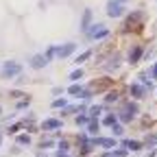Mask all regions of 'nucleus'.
Here are the masks:
<instances>
[{"label":"nucleus","instance_id":"f257e3e1","mask_svg":"<svg viewBox=\"0 0 157 157\" xmlns=\"http://www.w3.org/2000/svg\"><path fill=\"white\" fill-rule=\"evenodd\" d=\"M137 111H140V107H137V103H131L127 101L120 109V113H118V120H122V122H131L133 118L137 116Z\"/></svg>","mask_w":157,"mask_h":157},{"label":"nucleus","instance_id":"f03ea898","mask_svg":"<svg viewBox=\"0 0 157 157\" xmlns=\"http://www.w3.org/2000/svg\"><path fill=\"white\" fill-rule=\"evenodd\" d=\"M85 35H87V39H92V42H94V39L98 42V39H105V37H109V29H107L105 24H101V22H98V24H92V26L85 31Z\"/></svg>","mask_w":157,"mask_h":157},{"label":"nucleus","instance_id":"7ed1b4c3","mask_svg":"<svg viewBox=\"0 0 157 157\" xmlns=\"http://www.w3.org/2000/svg\"><path fill=\"white\" fill-rule=\"evenodd\" d=\"M20 72H22V66H20L17 61H5L2 70H0L2 78H13V76H17Z\"/></svg>","mask_w":157,"mask_h":157},{"label":"nucleus","instance_id":"20e7f679","mask_svg":"<svg viewBox=\"0 0 157 157\" xmlns=\"http://www.w3.org/2000/svg\"><path fill=\"white\" fill-rule=\"evenodd\" d=\"M142 22H144V11H133V13L124 20L122 29H124V31H131V29H135L137 24H142Z\"/></svg>","mask_w":157,"mask_h":157},{"label":"nucleus","instance_id":"39448f33","mask_svg":"<svg viewBox=\"0 0 157 157\" xmlns=\"http://www.w3.org/2000/svg\"><path fill=\"white\" fill-rule=\"evenodd\" d=\"M124 13V5H120L118 0H109L107 2V15L109 17H120Z\"/></svg>","mask_w":157,"mask_h":157},{"label":"nucleus","instance_id":"423d86ee","mask_svg":"<svg viewBox=\"0 0 157 157\" xmlns=\"http://www.w3.org/2000/svg\"><path fill=\"white\" fill-rule=\"evenodd\" d=\"M74 50H76V44L74 42H68L63 46H57V59H68Z\"/></svg>","mask_w":157,"mask_h":157},{"label":"nucleus","instance_id":"0eeeda50","mask_svg":"<svg viewBox=\"0 0 157 157\" xmlns=\"http://www.w3.org/2000/svg\"><path fill=\"white\" fill-rule=\"evenodd\" d=\"M129 94L135 98V101H142V98H146V87L142 83H131L129 85Z\"/></svg>","mask_w":157,"mask_h":157},{"label":"nucleus","instance_id":"6e6552de","mask_svg":"<svg viewBox=\"0 0 157 157\" xmlns=\"http://www.w3.org/2000/svg\"><path fill=\"white\" fill-rule=\"evenodd\" d=\"M94 146H103V148H116L118 142H116V137H94V140H90Z\"/></svg>","mask_w":157,"mask_h":157},{"label":"nucleus","instance_id":"1a4fd4ad","mask_svg":"<svg viewBox=\"0 0 157 157\" xmlns=\"http://www.w3.org/2000/svg\"><path fill=\"white\" fill-rule=\"evenodd\" d=\"M142 55H144V46H140V44H135L131 50H129V63L131 66H135L137 61L142 59Z\"/></svg>","mask_w":157,"mask_h":157},{"label":"nucleus","instance_id":"9d476101","mask_svg":"<svg viewBox=\"0 0 157 157\" xmlns=\"http://www.w3.org/2000/svg\"><path fill=\"white\" fill-rule=\"evenodd\" d=\"M118 68H120V55L109 57L107 63H103V70H105V72H113V70H118Z\"/></svg>","mask_w":157,"mask_h":157},{"label":"nucleus","instance_id":"9b49d317","mask_svg":"<svg viewBox=\"0 0 157 157\" xmlns=\"http://www.w3.org/2000/svg\"><path fill=\"white\" fill-rule=\"evenodd\" d=\"M46 66H48L46 55H35V57L31 59V68H35V70H42V68H46Z\"/></svg>","mask_w":157,"mask_h":157},{"label":"nucleus","instance_id":"f8f14e48","mask_svg":"<svg viewBox=\"0 0 157 157\" xmlns=\"http://www.w3.org/2000/svg\"><path fill=\"white\" fill-rule=\"evenodd\" d=\"M61 120H57V118H48V120L42 122V131H55V129H61Z\"/></svg>","mask_w":157,"mask_h":157},{"label":"nucleus","instance_id":"ddd939ff","mask_svg":"<svg viewBox=\"0 0 157 157\" xmlns=\"http://www.w3.org/2000/svg\"><path fill=\"white\" fill-rule=\"evenodd\" d=\"M109 85H111V78H105V81H98V83H96V81H94V83H92V85H90V87H87V90H90V92H92V94H94V92H96V94H98V92H103V90H107V87H109Z\"/></svg>","mask_w":157,"mask_h":157},{"label":"nucleus","instance_id":"4468645a","mask_svg":"<svg viewBox=\"0 0 157 157\" xmlns=\"http://www.w3.org/2000/svg\"><path fill=\"white\" fill-rule=\"evenodd\" d=\"M90 26H92V9H85L83 11V17H81V31L85 33Z\"/></svg>","mask_w":157,"mask_h":157},{"label":"nucleus","instance_id":"2eb2a0df","mask_svg":"<svg viewBox=\"0 0 157 157\" xmlns=\"http://www.w3.org/2000/svg\"><path fill=\"white\" fill-rule=\"evenodd\" d=\"M122 146L129 148V151H142V142H137V140H122Z\"/></svg>","mask_w":157,"mask_h":157},{"label":"nucleus","instance_id":"dca6fc26","mask_svg":"<svg viewBox=\"0 0 157 157\" xmlns=\"http://www.w3.org/2000/svg\"><path fill=\"white\" fill-rule=\"evenodd\" d=\"M83 90H85L83 85H78V83H72V85L68 87V94H70V96H76V98H81Z\"/></svg>","mask_w":157,"mask_h":157},{"label":"nucleus","instance_id":"f3484780","mask_svg":"<svg viewBox=\"0 0 157 157\" xmlns=\"http://www.w3.org/2000/svg\"><path fill=\"white\" fill-rule=\"evenodd\" d=\"M98 129H101V122H98L96 118H90V122H87V133H90V135H96Z\"/></svg>","mask_w":157,"mask_h":157},{"label":"nucleus","instance_id":"a211bd4d","mask_svg":"<svg viewBox=\"0 0 157 157\" xmlns=\"http://www.w3.org/2000/svg\"><path fill=\"white\" fill-rule=\"evenodd\" d=\"M92 55H94V50H92V48H87V50H83L81 55H76V59H74V63L78 66V63H83V61H87V59H90Z\"/></svg>","mask_w":157,"mask_h":157},{"label":"nucleus","instance_id":"6ab92c4d","mask_svg":"<svg viewBox=\"0 0 157 157\" xmlns=\"http://www.w3.org/2000/svg\"><path fill=\"white\" fill-rule=\"evenodd\" d=\"M137 78H140V83H142L144 87H148V90L153 87V81H151V74H148V72H142V74L137 76Z\"/></svg>","mask_w":157,"mask_h":157},{"label":"nucleus","instance_id":"aec40b11","mask_svg":"<svg viewBox=\"0 0 157 157\" xmlns=\"http://www.w3.org/2000/svg\"><path fill=\"white\" fill-rule=\"evenodd\" d=\"M74 122H76V127H85V124L90 122V116H85V111H83V113H78V116L74 118Z\"/></svg>","mask_w":157,"mask_h":157},{"label":"nucleus","instance_id":"412c9836","mask_svg":"<svg viewBox=\"0 0 157 157\" xmlns=\"http://www.w3.org/2000/svg\"><path fill=\"white\" fill-rule=\"evenodd\" d=\"M103 109H105L103 105H92V107L87 109V116H90V118H96V116H101Z\"/></svg>","mask_w":157,"mask_h":157},{"label":"nucleus","instance_id":"4be33fe9","mask_svg":"<svg viewBox=\"0 0 157 157\" xmlns=\"http://www.w3.org/2000/svg\"><path fill=\"white\" fill-rule=\"evenodd\" d=\"M118 96H120V94H118L116 90H113V92H107V94H105V105H111V103H116V101H118Z\"/></svg>","mask_w":157,"mask_h":157},{"label":"nucleus","instance_id":"5701e85b","mask_svg":"<svg viewBox=\"0 0 157 157\" xmlns=\"http://www.w3.org/2000/svg\"><path fill=\"white\" fill-rule=\"evenodd\" d=\"M116 122H118V116H116V113H107V116L103 118V124H105V127H111V124H116Z\"/></svg>","mask_w":157,"mask_h":157},{"label":"nucleus","instance_id":"b1692460","mask_svg":"<svg viewBox=\"0 0 157 157\" xmlns=\"http://www.w3.org/2000/svg\"><path fill=\"white\" fill-rule=\"evenodd\" d=\"M144 144H146L148 148L157 146V133H151V135H146V140H144Z\"/></svg>","mask_w":157,"mask_h":157},{"label":"nucleus","instance_id":"393cba45","mask_svg":"<svg viewBox=\"0 0 157 157\" xmlns=\"http://www.w3.org/2000/svg\"><path fill=\"white\" fill-rule=\"evenodd\" d=\"M81 78H83V70H81V68H78V70H74V72L70 74V81H72V83H78Z\"/></svg>","mask_w":157,"mask_h":157},{"label":"nucleus","instance_id":"a878e982","mask_svg":"<svg viewBox=\"0 0 157 157\" xmlns=\"http://www.w3.org/2000/svg\"><path fill=\"white\" fill-rule=\"evenodd\" d=\"M66 105H68L66 98H55V101H52V107H55V109H63Z\"/></svg>","mask_w":157,"mask_h":157},{"label":"nucleus","instance_id":"bb28decb","mask_svg":"<svg viewBox=\"0 0 157 157\" xmlns=\"http://www.w3.org/2000/svg\"><path fill=\"white\" fill-rule=\"evenodd\" d=\"M111 131H113V135L118 137V135H122V133H124V127L116 122V124H111Z\"/></svg>","mask_w":157,"mask_h":157},{"label":"nucleus","instance_id":"cd10ccee","mask_svg":"<svg viewBox=\"0 0 157 157\" xmlns=\"http://www.w3.org/2000/svg\"><path fill=\"white\" fill-rule=\"evenodd\" d=\"M57 146H59V151H61V153H68V151H70V144H68V140H61V142H59Z\"/></svg>","mask_w":157,"mask_h":157},{"label":"nucleus","instance_id":"c85d7f7f","mask_svg":"<svg viewBox=\"0 0 157 157\" xmlns=\"http://www.w3.org/2000/svg\"><path fill=\"white\" fill-rule=\"evenodd\" d=\"M113 155H116V157H127V155H129V148H124V146H122V148H116Z\"/></svg>","mask_w":157,"mask_h":157},{"label":"nucleus","instance_id":"c756f323","mask_svg":"<svg viewBox=\"0 0 157 157\" xmlns=\"http://www.w3.org/2000/svg\"><path fill=\"white\" fill-rule=\"evenodd\" d=\"M55 57H57V48H55V46H50V48L46 50V59L50 61V59H55Z\"/></svg>","mask_w":157,"mask_h":157},{"label":"nucleus","instance_id":"7c9ffc66","mask_svg":"<svg viewBox=\"0 0 157 157\" xmlns=\"http://www.w3.org/2000/svg\"><path fill=\"white\" fill-rule=\"evenodd\" d=\"M29 142H31L29 135H17V144H29Z\"/></svg>","mask_w":157,"mask_h":157},{"label":"nucleus","instance_id":"2f4dec72","mask_svg":"<svg viewBox=\"0 0 157 157\" xmlns=\"http://www.w3.org/2000/svg\"><path fill=\"white\" fill-rule=\"evenodd\" d=\"M148 74H151V78H157V63H153V68L148 70Z\"/></svg>","mask_w":157,"mask_h":157},{"label":"nucleus","instance_id":"473e14b6","mask_svg":"<svg viewBox=\"0 0 157 157\" xmlns=\"http://www.w3.org/2000/svg\"><path fill=\"white\" fill-rule=\"evenodd\" d=\"M29 103H31L29 98H24V101H20V103H17V107H20V109H24V107H29Z\"/></svg>","mask_w":157,"mask_h":157},{"label":"nucleus","instance_id":"72a5a7b5","mask_svg":"<svg viewBox=\"0 0 157 157\" xmlns=\"http://www.w3.org/2000/svg\"><path fill=\"white\" fill-rule=\"evenodd\" d=\"M48 146H52V140H44L42 142V148H48Z\"/></svg>","mask_w":157,"mask_h":157},{"label":"nucleus","instance_id":"f704fd0d","mask_svg":"<svg viewBox=\"0 0 157 157\" xmlns=\"http://www.w3.org/2000/svg\"><path fill=\"white\" fill-rule=\"evenodd\" d=\"M52 94H55V96H59V94H63V87H55V90H52Z\"/></svg>","mask_w":157,"mask_h":157},{"label":"nucleus","instance_id":"c9c22d12","mask_svg":"<svg viewBox=\"0 0 157 157\" xmlns=\"http://www.w3.org/2000/svg\"><path fill=\"white\" fill-rule=\"evenodd\" d=\"M17 131H20V124H13V127L9 129V133H17Z\"/></svg>","mask_w":157,"mask_h":157},{"label":"nucleus","instance_id":"e433bc0d","mask_svg":"<svg viewBox=\"0 0 157 157\" xmlns=\"http://www.w3.org/2000/svg\"><path fill=\"white\" fill-rule=\"evenodd\" d=\"M9 96H13V98H20V96H22V92H17V90H15V92H11Z\"/></svg>","mask_w":157,"mask_h":157},{"label":"nucleus","instance_id":"4c0bfd02","mask_svg":"<svg viewBox=\"0 0 157 157\" xmlns=\"http://www.w3.org/2000/svg\"><path fill=\"white\" fill-rule=\"evenodd\" d=\"M101 157H116V155H113V151H111V153H105V155H101Z\"/></svg>","mask_w":157,"mask_h":157},{"label":"nucleus","instance_id":"58836bf2","mask_svg":"<svg viewBox=\"0 0 157 157\" xmlns=\"http://www.w3.org/2000/svg\"><path fill=\"white\" fill-rule=\"evenodd\" d=\"M118 2H120V5H124V2H129V0H118Z\"/></svg>","mask_w":157,"mask_h":157},{"label":"nucleus","instance_id":"ea45409f","mask_svg":"<svg viewBox=\"0 0 157 157\" xmlns=\"http://www.w3.org/2000/svg\"><path fill=\"white\" fill-rule=\"evenodd\" d=\"M0 142H2V135H0Z\"/></svg>","mask_w":157,"mask_h":157}]
</instances>
